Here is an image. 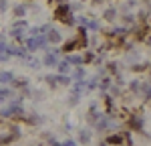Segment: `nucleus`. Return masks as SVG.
<instances>
[{
  "label": "nucleus",
  "instance_id": "1",
  "mask_svg": "<svg viewBox=\"0 0 151 146\" xmlns=\"http://www.w3.org/2000/svg\"><path fill=\"white\" fill-rule=\"evenodd\" d=\"M57 16L60 20H65V23H73V18H70V14H69V6H58Z\"/></svg>",
  "mask_w": 151,
  "mask_h": 146
},
{
  "label": "nucleus",
  "instance_id": "2",
  "mask_svg": "<svg viewBox=\"0 0 151 146\" xmlns=\"http://www.w3.org/2000/svg\"><path fill=\"white\" fill-rule=\"evenodd\" d=\"M45 43H47L45 39H30V41H28V49H30V51L40 49V47H45Z\"/></svg>",
  "mask_w": 151,
  "mask_h": 146
},
{
  "label": "nucleus",
  "instance_id": "3",
  "mask_svg": "<svg viewBox=\"0 0 151 146\" xmlns=\"http://www.w3.org/2000/svg\"><path fill=\"white\" fill-rule=\"evenodd\" d=\"M45 65H50V67L57 65V55H47L45 57Z\"/></svg>",
  "mask_w": 151,
  "mask_h": 146
},
{
  "label": "nucleus",
  "instance_id": "4",
  "mask_svg": "<svg viewBox=\"0 0 151 146\" xmlns=\"http://www.w3.org/2000/svg\"><path fill=\"white\" fill-rule=\"evenodd\" d=\"M10 79H12L10 73H0V83H8Z\"/></svg>",
  "mask_w": 151,
  "mask_h": 146
},
{
  "label": "nucleus",
  "instance_id": "5",
  "mask_svg": "<svg viewBox=\"0 0 151 146\" xmlns=\"http://www.w3.org/2000/svg\"><path fill=\"white\" fill-rule=\"evenodd\" d=\"M48 41H52V43H58V41H60V35H58L57 31H52V33L48 35Z\"/></svg>",
  "mask_w": 151,
  "mask_h": 146
},
{
  "label": "nucleus",
  "instance_id": "6",
  "mask_svg": "<svg viewBox=\"0 0 151 146\" xmlns=\"http://www.w3.org/2000/svg\"><path fill=\"white\" fill-rule=\"evenodd\" d=\"M58 69H60V73H67V71H69V61H63V63H58Z\"/></svg>",
  "mask_w": 151,
  "mask_h": 146
},
{
  "label": "nucleus",
  "instance_id": "7",
  "mask_svg": "<svg viewBox=\"0 0 151 146\" xmlns=\"http://www.w3.org/2000/svg\"><path fill=\"white\" fill-rule=\"evenodd\" d=\"M121 140H123L121 136H111L109 138V144H121Z\"/></svg>",
  "mask_w": 151,
  "mask_h": 146
},
{
  "label": "nucleus",
  "instance_id": "8",
  "mask_svg": "<svg viewBox=\"0 0 151 146\" xmlns=\"http://www.w3.org/2000/svg\"><path fill=\"white\" fill-rule=\"evenodd\" d=\"M105 18H109V20H113V18H115V10H113V8H109V10L105 12Z\"/></svg>",
  "mask_w": 151,
  "mask_h": 146
},
{
  "label": "nucleus",
  "instance_id": "9",
  "mask_svg": "<svg viewBox=\"0 0 151 146\" xmlns=\"http://www.w3.org/2000/svg\"><path fill=\"white\" fill-rule=\"evenodd\" d=\"M89 138H91V134H89V132H81V140H83V142H89Z\"/></svg>",
  "mask_w": 151,
  "mask_h": 146
},
{
  "label": "nucleus",
  "instance_id": "10",
  "mask_svg": "<svg viewBox=\"0 0 151 146\" xmlns=\"http://www.w3.org/2000/svg\"><path fill=\"white\" fill-rule=\"evenodd\" d=\"M70 63H81V57H70Z\"/></svg>",
  "mask_w": 151,
  "mask_h": 146
},
{
  "label": "nucleus",
  "instance_id": "11",
  "mask_svg": "<svg viewBox=\"0 0 151 146\" xmlns=\"http://www.w3.org/2000/svg\"><path fill=\"white\" fill-rule=\"evenodd\" d=\"M6 8V0H0V10H4Z\"/></svg>",
  "mask_w": 151,
  "mask_h": 146
},
{
  "label": "nucleus",
  "instance_id": "12",
  "mask_svg": "<svg viewBox=\"0 0 151 146\" xmlns=\"http://www.w3.org/2000/svg\"><path fill=\"white\" fill-rule=\"evenodd\" d=\"M65 146H75V142H67V144H65Z\"/></svg>",
  "mask_w": 151,
  "mask_h": 146
},
{
  "label": "nucleus",
  "instance_id": "13",
  "mask_svg": "<svg viewBox=\"0 0 151 146\" xmlns=\"http://www.w3.org/2000/svg\"><path fill=\"white\" fill-rule=\"evenodd\" d=\"M50 146H60V144H57V142H52V144H50Z\"/></svg>",
  "mask_w": 151,
  "mask_h": 146
}]
</instances>
